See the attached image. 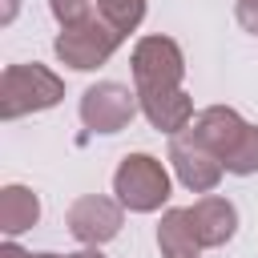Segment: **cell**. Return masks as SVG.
<instances>
[{
  "label": "cell",
  "mask_w": 258,
  "mask_h": 258,
  "mask_svg": "<svg viewBox=\"0 0 258 258\" xmlns=\"http://www.w3.org/2000/svg\"><path fill=\"white\" fill-rule=\"evenodd\" d=\"M48 12L60 28H77V24L93 20V0H48Z\"/></svg>",
  "instance_id": "obj_15"
},
{
  "label": "cell",
  "mask_w": 258,
  "mask_h": 258,
  "mask_svg": "<svg viewBox=\"0 0 258 258\" xmlns=\"http://www.w3.org/2000/svg\"><path fill=\"white\" fill-rule=\"evenodd\" d=\"M169 169L153 153H125L113 169V194L129 214H153L169 202Z\"/></svg>",
  "instance_id": "obj_2"
},
{
  "label": "cell",
  "mask_w": 258,
  "mask_h": 258,
  "mask_svg": "<svg viewBox=\"0 0 258 258\" xmlns=\"http://www.w3.org/2000/svg\"><path fill=\"white\" fill-rule=\"evenodd\" d=\"M32 258H69V254H48V250H44V254H32Z\"/></svg>",
  "instance_id": "obj_20"
},
{
  "label": "cell",
  "mask_w": 258,
  "mask_h": 258,
  "mask_svg": "<svg viewBox=\"0 0 258 258\" xmlns=\"http://www.w3.org/2000/svg\"><path fill=\"white\" fill-rule=\"evenodd\" d=\"M0 258H32V254H28V250H20V246H16L12 238H8V242L0 246Z\"/></svg>",
  "instance_id": "obj_17"
},
{
  "label": "cell",
  "mask_w": 258,
  "mask_h": 258,
  "mask_svg": "<svg viewBox=\"0 0 258 258\" xmlns=\"http://www.w3.org/2000/svg\"><path fill=\"white\" fill-rule=\"evenodd\" d=\"M16 8H20V0H4V12H0V24H12V20H16Z\"/></svg>",
  "instance_id": "obj_18"
},
{
  "label": "cell",
  "mask_w": 258,
  "mask_h": 258,
  "mask_svg": "<svg viewBox=\"0 0 258 258\" xmlns=\"http://www.w3.org/2000/svg\"><path fill=\"white\" fill-rule=\"evenodd\" d=\"M69 258H105V254H101V246H85V250H77V254H69Z\"/></svg>",
  "instance_id": "obj_19"
},
{
  "label": "cell",
  "mask_w": 258,
  "mask_h": 258,
  "mask_svg": "<svg viewBox=\"0 0 258 258\" xmlns=\"http://www.w3.org/2000/svg\"><path fill=\"white\" fill-rule=\"evenodd\" d=\"M64 226L69 234L81 242V246H105L121 234L125 226V206L113 202V198H101V194H85L69 206L64 214Z\"/></svg>",
  "instance_id": "obj_7"
},
{
  "label": "cell",
  "mask_w": 258,
  "mask_h": 258,
  "mask_svg": "<svg viewBox=\"0 0 258 258\" xmlns=\"http://www.w3.org/2000/svg\"><path fill=\"white\" fill-rule=\"evenodd\" d=\"M121 40L125 36L113 24H105L101 16H93V20L77 24V28H60L56 40H52V52H56L60 64H69L77 73H93V69H101L121 48Z\"/></svg>",
  "instance_id": "obj_4"
},
{
  "label": "cell",
  "mask_w": 258,
  "mask_h": 258,
  "mask_svg": "<svg viewBox=\"0 0 258 258\" xmlns=\"http://www.w3.org/2000/svg\"><path fill=\"white\" fill-rule=\"evenodd\" d=\"M137 109H141L137 89L121 81H97L81 93V121L89 133H121L137 117Z\"/></svg>",
  "instance_id": "obj_5"
},
{
  "label": "cell",
  "mask_w": 258,
  "mask_h": 258,
  "mask_svg": "<svg viewBox=\"0 0 258 258\" xmlns=\"http://www.w3.org/2000/svg\"><path fill=\"white\" fill-rule=\"evenodd\" d=\"M169 165H173L177 181H181L189 194H202V198L214 194L218 181H222V173H226L222 157H218L214 149H206L194 129H181L177 137H169Z\"/></svg>",
  "instance_id": "obj_6"
},
{
  "label": "cell",
  "mask_w": 258,
  "mask_h": 258,
  "mask_svg": "<svg viewBox=\"0 0 258 258\" xmlns=\"http://www.w3.org/2000/svg\"><path fill=\"white\" fill-rule=\"evenodd\" d=\"M40 222V198L28 189V185H4L0 189V230L8 234V238H16V234H24V230H32Z\"/></svg>",
  "instance_id": "obj_12"
},
{
  "label": "cell",
  "mask_w": 258,
  "mask_h": 258,
  "mask_svg": "<svg viewBox=\"0 0 258 258\" xmlns=\"http://www.w3.org/2000/svg\"><path fill=\"white\" fill-rule=\"evenodd\" d=\"M64 101V81L44 64H8L0 73V117L16 121L28 113H44Z\"/></svg>",
  "instance_id": "obj_1"
},
{
  "label": "cell",
  "mask_w": 258,
  "mask_h": 258,
  "mask_svg": "<svg viewBox=\"0 0 258 258\" xmlns=\"http://www.w3.org/2000/svg\"><path fill=\"white\" fill-rule=\"evenodd\" d=\"M157 250L161 258H198L202 254V242H198V230L189 222V210H165L161 222H157Z\"/></svg>",
  "instance_id": "obj_11"
},
{
  "label": "cell",
  "mask_w": 258,
  "mask_h": 258,
  "mask_svg": "<svg viewBox=\"0 0 258 258\" xmlns=\"http://www.w3.org/2000/svg\"><path fill=\"white\" fill-rule=\"evenodd\" d=\"M129 69H133V89L137 97H157V93H173L181 89V77H185V52L173 36H141L133 44V56H129Z\"/></svg>",
  "instance_id": "obj_3"
},
{
  "label": "cell",
  "mask_w": 258,
  "mask_h": 258,
  "mask_svg": "<svg viewBox=\"0 0 258 258\" xmlns=\"http://www.w3.org/2000/svg\"><path fill=\"white\" fill-rule=\"evenodd\" d=\"M189 222H194V230H198L202 250H218V246H226V242L234 238V230H238V210H234L230 198L206 194V198H198V202L189 206Z\"/></svg>",
  "instance_id": "obj_9"
},
{
  "label": "cell",
  "mask_w": 258,
  "mask_h": 258,
  "mask_svg": "<svg viewBox=\"0 0 258 258\" xmlns=\"http://www.w3.org/2000/svg\"><path fill=\"white\" fill-rule=\"evenodd\" d=\"M141 101V113H145V121L157 129V133H165V137H177L181 129H189L194 125V97L185 93V89H173V93H157V97H137Z\"/></svg>",
  "instance_id": "obj_10"
},
{
  "label": "cell",
  "mask_w": 258,
  "mask_h": 258,
  "mask_svg": "<svg viewBox=\"0 0 258 258\" xmlns=\"http://www.w3.org/2000/svg\"><path fill=\"white\" fill-rule=\"evenodd\" d=\"M246 125L250 121H242V113L238 109H230V105H206V109H198V117H194V133H198V141L206 145V149H214L222 161L234 153V145L242 141V133H246Z\"/></svg>",
  "instance_id": "obj_8"
},
{
  "label": "cell",
  "mask_w": 258,
  "mask_h": 258,
  "mask_svg": "<svg viewBox=\"0 0 258 258\" xmlns=\"http://www.w3.org/2000/svg\"><path fill=\"white\" fill-rule=\"evenodd\" d=\"M93 4H97V16L113 24L121 36H129L145 20V0H93Z\"/></svg>",
  "instance_id": "obj_13"
},
{
  "label": "cell",
  "mask_w": 258,
  "mask_h": 258,
  "mask_svg": "<svg viewBox=\"0 0 258 258\" xmlns=\"http://www.w3.org/2000/svg\"><path fill=\"white\" fill-rule=\"evenodd\" d=\"M222 165H226V173H234V177H250V173H258V125H246L242 141L234 145V153H230Z\"/></svg>",
  "instance_id": "obj_14"
},
{
  "label": "cell",
  "mask_w": 258,
  "mask_h": 258,
  "mask_svg": "<svg viewBox=\"0 0 258 258\" xmlns=\"http://www.w3.org/2000/svg\"><path fill=\"white\" fill-rule=\"evenodd\" d=\"M234 16H238V24H242L246 32L258 36V0H238V4H234Z\"/></svg>",
  "instance_id": "obj_16"
}]
</instances>
